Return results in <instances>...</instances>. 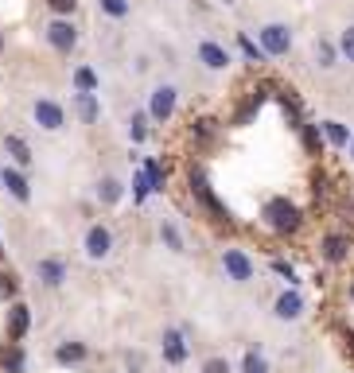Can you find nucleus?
I'll return each mask as SVG.
<instances>
[{
    "mask_svg": "<svg viewBox=\"0 0 354 373\" xmlns=\"http://www.w3.org/2000/svg\"><path fill=\"white\" fill-rule=\"evenodd\" d=\"M237 43H242V51H246V55H249V59H253V62H261V51H257L253 43L246 40V35H237Z\"/></svg>",
    "mask_w": 354,
    "mask_h": 373,
    "instance_id": "obj_33",
    "label": "nucleus"
},
{
    "mask_svg": "<svg viewBox=\"0 0 354 373\" xmlns=\"http://www.w3.org/2000/svg\"><path fill=\"white\" fill-rule=\"evenodd\" d=\"M128 132H133V140H144L148 137V113H133V128H128Z\"/></svg>",
    "mask_w": 354,
    "mask_h": 373,
    "instance_id": "obj_27",
    "label": "nucleus"
},
{
    "mask_svg": "<svg viewBox=\"0 0 354 373\" xmlns=\"http://www.w3.org/2000/svg\"><path fill=\"white\" fill-rule=\"evenodd\" d=\"M4 148H8V156L16 159V164H24V167L31 164V144H28V140H20V137H4Z\"/></svg>",
    "mask_w": 354,
    "mask_h": 373,
    "instance_id": "obj_19",
    "label": "nucleus"
},
{
    "mask_svg": "<svg viewBox=\"0 0 354 373\" xmlns=\"http://www.w3.org/2000/svg\"><path fill=\"white\" fill-rule=\"evenodd\" d=\"M31 121L43 128V132H59L62 125H67V113H62L59 101H51V98H35L31 101Z\"/></svg>",
    "mask_w": 354,
    "mask_h": 373,
    "instance_id": "obj_2",
    "label": "nucleus"
},
{
    "mask_svg": "<svg viewBox=\"0 0 354 373\" xmlns=\"http://www.w3.org/2000/svg\"><path fill=\"white\" fill-rule=\"evenodd\" d=\"M315 59H319V67H335V47L327 40L315 43Z\"/></svg>",
    "mask_w": 354,
    "mask_h": 373,
    "instance_id": "obj_26",
    "label": "nucleus"
},
{
    "mask_svg": "<svg viewBox=\"0 0 354 373\" xmlns=\"http://www.w3.org/2000/svg\"><path fill=\"white\" fill-rule=\"evenodd\" d=\"M0 183L8 186V191L20 198V202H28V198H31V186H28V179H24L20 171H4V175H0Z\"/></svg>",
    "mask_w": 354,
    "mask_h": 373,
    "instance_id": "obj_17",
    "label": "nucleus"
},
{
    "mask_svg": "<svg viewBox=\"0 0 354 373\" xmlns=\"http://www.w3.org/2000/svg\"><path fill=\"white\" fill-rule=\"evenodd\" d=\"M343 55H346V59L354 62V24H351V28L343 31Z\"/></svg>",
    "mask_w": 354,
    "mask_h": 373,
    "instance_id": "obj_31",
    "label": "nucleus"
},
{
    "mask_svg": "<svg viewBox=\"0 0 354 373\" xmlns=\"http://www.w3.org/2000/svg\"><path fill=\"white\" fill-rule=\"evenodd\" d=\"M0 300H16V276L0 272Z\"/></svg>",
    "mask_w": 354,
    "mask_h": 373,
    "instance_id": "obj_28",
    "label": "nucleus"
},
{
    "mask_svg": "<svg viewBox=\"0 0 354 373\" xmlns=\"http://www.w3.org/2000/svg\"><path fill=\"white\" fill-rule=\"evenodd\" d=\"M351 295H354V288H351Z\"/></svg>",
    "mask_w": 354,
    "mask_h": 373,
    "instance_id": "obj_39",
    "label": "nucleus"
},
{
    "mask_svg": "<svg viewBox=\"0 0 354 373\" xmlns=\"http://www.w3.org/2000/svg\"><path fill=\"white\" fill-rule=\"evenodd\" d=\"M47 43L59 51V55H70L74 43H78V28H74L70 20H51L47 24Z\"/></svg>",
    "mask_w": 354,
    "mask_h": 373,
    "instance_id": "obj_5",
    "label": "nucleus"
},
{
    "mask_svg": "<svg viewBox=\"0 0 354 373\" xmlns=\"http://www.w3.org/2000/svg\"><path fill=\"white\" fill-rule=\"evenodd\" d=\"M74 105H78V117H82V125H98V98L94 94H74Z\"/></svg>",
    "mask_w": 354,
    "mask_h": 373,
    "instance_id": "obj_16",
    "label": "nucleus"
},
{
    "mask_svg": "<svg viewBox=\"0 0 354 373\" xmlns=\"http://www.w3.org/2000/svg\"><path fill=\"white\" fill-rule=\"evenodd\" d=\"M261 35V55H288L292 51V31L285 28V24H265V28L257 31Z\"/></svg>",
    "mask_w": 354,
    "mask_h": 373,
    "instance_id": "obj_3",
    "label": "nucleus"
},
{
    "mask_svg": "<svg viewBox=\"0 0 354 373\" xmlns=\"http://www.w3.org/2000/svg\"><path fill=\"white\" fill-rule=\"evenodd\" d=\"M109 249H113V234L106 226H90L86 229V257L101 261V257H109Z\"/></svg>",
    "mask_w": 354,
    "mask_h": 373,
    "instance_id": "obj_8",
    "label": "nucleus"
},
{
    "mask_svg": "<svg viewBox=\"0 0 354 373\" xmlns=\"http://www.w3.org/2000/svg\"><path fill=\"white\" fill-rule=\"evenodd\" d=\"M323 257L331 261V265H339V261H346V237H339V234H331L323 241Z\"/></svg>",
    "mask_w": 354,
    "mask_h": 373,
    "instance_id": "obj_20",
    "label": "nucleus"
},
{
    "mask_svg": "<svg viewBox=\"0 0 354 373\" xmlns=\"http://www.w3.org/2000/svg\"><path fill=\"white\" fill-rule=\"evenodd\" d=\"M323 137L331 140L335 148L351 144V132H346V125H339V121H323Z\"/></svg>",
    "mask_w": 354,
    "mask_h": 373,
    "instance_id": "obj_21",
    "label": "nucleus"
},
{
    "mask_svg": "<svg viewBox=\"0 0 354 373\" xmlns=\"http://www.w3.org/2000/svg\"><path fill=\"white\" fill-rule=\"evenodd\" d=\"M199 59H203V67H207V70H226L230 67V55L218 47V43H210V40L199 43Z\"/></svg>",
    "mask_w": 354,
    "mask_h": 373,
    "instance_id": "obj_10",
    "label": "nucleus"
},
{
    "mask_svg": "<svg viewBox=\"0 0 354 373\" xmlns=\"http://www.w3.org/2000/svg\"><path fill=\"white\" fill-rule=\"evenodd\" d=\"M300 311H304V300H300L296 292H285L280 300H276V315H280V319H296Z\"/></svg>",
    "mask_w": 354,
    "mask_h": 373,
    "instance_id": "obj_18",
    "label": "nucleus"
},
{
    "mask_svg": "<svg viewBox=\"0 0 354 373\" xmlns=\"http://www.w3.org/2000/svg\"><path fill=\"white\" fill-rule=\"evenodd\" d=\"M98 4H101L106 16H113V20H125L128 16V0H98Z\"/></svg>",
    "mask_w": 354,
    "mask_h": 373,
    "instance_id": "obj_24",
    "label": "nucleus"
},
{
    "mask_svg": "<svg viewBox=\"0 0 354 373\" xmlns=\"http://www.w3.org/2000/svg\"><path fill=\"white\" fill-rule=\"evenodd\" d=\"M246 373H265V362L257 354H246Z\"/></svg>",
    "mask_w": 354,
    "mask_h": 373,
    "instance_id": "obj_32",
    "label": "nucleus"
},
{
    "mask_svg": "<svg viewBox=\"0 0 354 373\" xmlns=\"http://www.w3.org/2000/svg\"><path fill=\"white\" fill-rule=\"evenodd\" d=\"M160 237H164V245L171 249V253H183V234H179L171 222H164V226H160Z\"/></svg>",
    "mask_w": 354,
    "mask_h": 373,
    "instance_id": "obj_22",
    "label": "nucleus"
},
{
    "mask_svg": "<svg viewBox=\"0 0 354 373\" xmlns=\"http://www.w3.org/2000/svg\"><path fill=\"white\" fill-rule=\"evenodd\" d=\"M346 342H351V350H354V334H346Z\"/></svg>",
    "mask_w": 354,
    "mask_h": 373,
    "instance_id": "obj_35",
    "label": "nucleus"
},
{
    "mask_svg": "<svg viewBox=\"0 0 354 373\" xmlns=\"http://www.w3.org/2000/svg\"><path fill=\"white\" fill-rule=\"evenodd\" d=\"M86 342H62L59 350H55V362L59 365H78V362H86Z\"/></svg>",
    "mask_w": 354,
    "mask_h": 373,
    "instance_id": "obj_14",
    "label": "nucleus"
},
{
    "mask_svg": "<svg viewBox=\"0 0 354 373\" xmlns=\"http://www.w3.org/2000/svg\"><path fill=\"white\" fill-rule=\"evenodd\" d=\"M31 331V307L28 304H12L8 311V342H24V334Z\"/></svg>",
    "mask_w": 354,
    "mask_h": 373,
    "instance_id": "obj_7",
    "label": "nucleus"
},
{
    "mask_svg": "<svg viewBox=\"0 0 354 373\" xmlns=\"http://www.w3.org/2000/svg\"><path fill=\"white\" fill-rule=\"evenodd\" d=\"M164 358H167V365H183V362H187V342H183V334H179V331L164 334Z\"/></svg>",
    "mask_w": 354,
    "mask_h": 373,
    "instance_id": "obj_11",
    "label": "nucleus"
},
{
    "mask_svg": "<svg viewBox=\"0 0 354 373\" xmlns=\"http://www.w3.org/2000/svg\"><path fill=\"white\" fill-rule=\"evenodd\" d=\"M121 195H125V186H121L113 175H106V179L98 183V202H101V207H117Z\"/></svg>",
    "mask_w": 354,
    "mask_h": 373,
    "instance_id": "obj_15",
    "label": "nucleus"
},
{
    "mask_svg": "<svg viewBox=\"0 0 354 373\" xmlns=\"http://www.w3.org/2000/svg\"><path fill=\"white\" fill-rule=\"evenodd\" d=\"M0 186H4V183H0Z\"/></svg>",
    "mask_w": 354,
    "mask_h": 373,
    "instance_id": "obj_40",
    "label": "nucleus"
},
{
    "mask_svg": "<svg viewBox=\"0 0 354 373\" xmlns=\"http://www.w3.org/2000/svg\"><path fill=\"white\" fill-rule=\"evenodd\" d=\"M144 179H148V191H160V183H164V171H160L156 159H148V164H144Z\"/></svg>",
    "mask_w": 354,
    "mask_h": 373,
    "instance_id": "obj_25",
    "label": "nucleus"
},
{
    "mask_svg": "<svg viewBox=\"0 0 354 373\" xmlns=\"http://www.w3.org/2000/svg\"><path fill=\"white\" fill-rule=\"evenodd\" d=\"M47 8L55 12V16H70V12L78 8V0H47Z\"/></svg>",
    "mask_w": 354,
    "mask_h": 373,
    "instance_id": "obj_29",
    "label": "nucleus"
},
{
    "mask_svg": "<svg viewBox=\"0 0 354 373\" xmlns=\"http://www.w3.org/2000/svg\"><path fill=\"white\" fill-rule=\"evenodd\" d=\"M222 268H226V276H230V280H237V284L253 280V261H249L242 249H226V253H222Z\"/></svg>",
    "mask_w": 354,
    "mask_h": 373,
    "instance_id": "obj_6",
    "label": "nucleus"
},
{
    "mask_svg": "<svg viewBox=\"0 0 354 373\" xmlns=\"http://www.w3.org/2000/svg\"><path fill=\"white\" fill-rule=\"evenodd\" d=\"M0 261H4V245H0Z\"/></svg>",
    "mask_w": 354,
    "mask_h": 373,
    "instance_id": "obj_36",
    "label": "nucleus"
},
{
    "mask_svg": "<svg viewBox=\"0 0 354 373\" xmlns=\"http://www.w3.org/2000/svg\"><path fill=\"white\" fill-rule=\"evenodd\" d=\"M273 268H276V272H280V276H288V280H292V284H296V272H292V268H288V265H285V261H276V265H273Z\"/></svg>",
    "mask_w": 354,
    "mask_h": 373,
    "instance_id": "obj_34",
    "label": "nucleus"
},
{
    "mask_svg": "<svg viewBox=\"0 0 354 373\" xmlns=\"http://www.w3.org/2000/svg\"><path fill=\"white\" fill-rule=\"evenodd\" d=\"M351 156H354V140H351Z\"/></svg>",
    "mask_w": 354,
    "mask_h": 373,
    "instance_id": "obj_38",
    "label": "nucleus"
},
{
    "mask_svg": "<svg viewBox=\"0 0 354 373\" xmlns=\"http://www.w3.org/2000/svg\"><path fill=\"white\" fill-rule=\"evenodd\" d=\"M191 191H195V195H199V202H203V207H207V210H214L218 218H230L226 210L218 207L214 191H210V186H207V175H203V171H199V167H191Z\"/></svg>",
    "mask_w": 354,
    "mask_h": 373,
    "instance_id": "obj_9",
    "label": "nucleus"
},
{
    "mask_svg": "<svg viewBox=\"0 0 354 373\" xmlns=\"http://www.w3.org/2000/svg\"><path fill=\"white\" fill-rule=\"evenodd\" d=\"M24 342H8L4 350H0V370L4 373H24Z\"/></svg>",
    "mask_w": 354,
    "mask_h": 373,
    "instance_id": "obj_13",
    "label": "nucleus"
},
{
    "mask_svg": "<svg viewBox=\"0 0 354 373\" xmlns=\"http://www.w3.org/2000/svg\"><path fill=\"white\" fill-rule=\"evenodd\" d=\"M40 280L47 288H59L62 280H67V265H62L59 257H47V261H40Z\"/></svg>",
    "mask_w": 354,
    "mask_h": 373,
    "instance_id": "obj_12",
    "label": "nucleus"
},
{
    "mask_svg": "<svg viewBox=\"0 0 354 373\" xmlns=\"http://www.w3.org/2000/svg\"><path fill=\"white\" fill-rule=\"evenodd\" d=\"M176 101H179V89L176 86H156V89H152V98H148V117L156 121V125L171 121V113H176Z\"/></svg>",
    "mask_w": 354,
    "mask_h": 373,
    "instance_id": "obj_4",
    "label": "nucleus"
},
{
    "mask_svg": "<svg viewBox=\"0 0 354 373\" xmlns=\"http://www.w3.org/2000/svg\"><path fill=\"white\" fill-rule=\"evenodd\" d=\"M203 373H230V362L226 358H210V362L203 365Z\"/></svg>",
    "mask_w": 354,
    "mask_h": 373,
    "instance_id": "obj_30",
    "label": "nucleus"
},
{
    "mask_svg": "<svg viewBox=\"0 0 354 373\" xmlns=\"http://www.w3.org/2000/svg\"><path fill=\"white\" fill-rule=\"evenodd\" d=\"M265 222L276 229V234H292V229H300V207L288 202V198H269L265 202Z\"/></svg>",
    "mask_w": 354,
    "mask_h": 373,
    "instance_id": "obj_1",
    "label": "nucleus"
},
{
    "mask_svg": "<svg viewBox=\"0 0 354 373\" xmlns=\"http://www.w3.org/2000/svg\"><path fill=\"white\" fill-rule=\"evenodd\" d=\"M74 86H78L82 94H94V89H98V74H94L90 67H78L74 70Z\"/></svg>",
    "mask_w": 354,
    "mask_h": 373,
    "instance_id": "obj_23",
    "label": "nucleus"
},
{
    "mask_svg": "<svg viewBox=\"0 0 354 373\" xmlns=\"http://www.w3.org/2000/svg\"><path fill=\"white\" fill-rule=\"evenodd\" d=\"M0 51H4V35H0Z\"/></svg>",
    "mask_w": 354,
    "mask_h": 373,
    "instance_id": "obj_37",
    "label": "nucleus"
}]
</instances>
